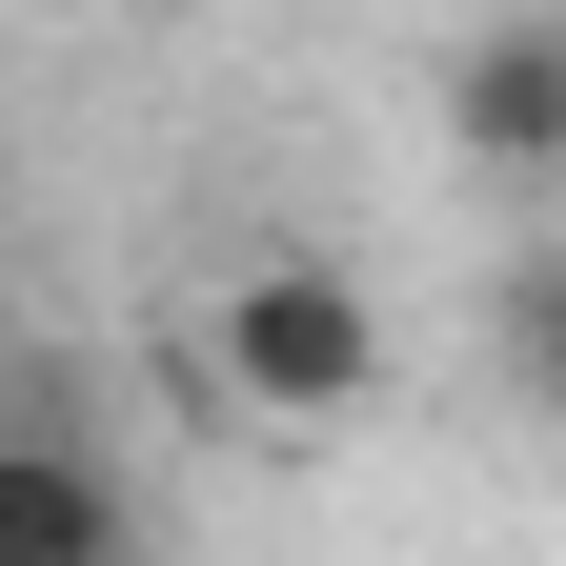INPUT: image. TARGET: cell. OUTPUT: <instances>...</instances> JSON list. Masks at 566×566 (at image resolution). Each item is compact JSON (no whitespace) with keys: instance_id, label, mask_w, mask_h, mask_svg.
Returning a JSON list of instances; mask_svg holds the SVG:
<instances>
[{"instance_id":"cell-2","label":"cell","mask_w":566,"mask_h":566,"mask_svg":"<svg viewBox=\"0 0 566 566\" xmlns=\"http://www.w3.org/2000/svg\"><path fill=\"white\" fill-rule=\"evenodd\" d=\"M142 465L102 446L82 365H0V566H142Z\"/></svg>"},{"instance_id":"cell-3","label":"cell","mask_w":566,"mask_h":566,"mask_svg":"<svg viewBox=\"0 0 566 566\" xmlns=\"http://www.w3.org/2000/svg\"><path fill=\"white\" fill-rule=\"evenodd\" d=\"M446 122H465L485 182H546L566 163V21H546V0H506V21L446 41Z\"/></svg>"},{"instance_id":"cell-1","label":"cell","mask_w":566,"mask_h":566,"mask_svg":"<svg viewBox=\"0 0 566 566\" xmlns=\"http://www.w3.org/2000/svg\"><path fill=\"white\" fill-rule=\"evenodd\" d=\"M202 365L263 424H365L385 405V304L324 243H263V263H223V304H202Z\"/></svg>"}]
</instances>
